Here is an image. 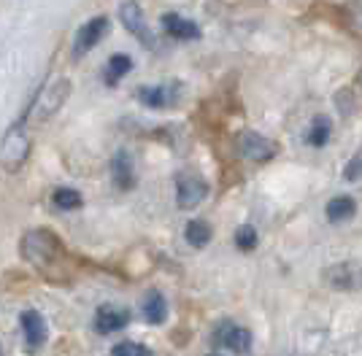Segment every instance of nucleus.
<instances>
[{"instance_id": "obj_10", "label": "nucleus", "mask_w": 362, "mask_h": 356, "mask_svg": "<svg viewBox=\"0 0 362 356\" xmlns=\"http://www.w3.org/2000/svg\"><path fill=\"white\" fill-rule=\"evenodd\" d=\"M322 275L338 292H354L362 286V267L354 262H338V265L327 267Z\"/></svg>"}, {"instance_id": "obj_16", "label": "nucleus", "mask_w": 362, "mask_h": 356, "mask_svg": "<svg viewBox=\"0 0 362 356\" xmlns=\"http://www.w3.org/2000/svg\"><path fill=\"white\" fill-rule=\"evenodd\" d=\"M325 213H327V222H332V224L349 222V219L357 213V203H354V197H349V194H338V197H332L330 203H327Z\"/></svg>"}, {"instance_id": "obj_1", "label": "nucleus", "mask_w": 362, "mask_h": 356, "mask_svg": "<svg viewBox=\"0 0 362 356\" xmlns=\"http://www.w3.org/2000/svg\"><path fill=\"white\" fill-rule=\"evenodd\" d=\"M19 254L25 262H30L35 267H46L62 254V243L52 230H30L19 243Z\"/></svg>"}, {"instance_id": "obj_6", "label": "nucleus", "mask_w": 362, "mask_h": 356, "mask_svg": "<svg viewBox=\"0 0 362 356\" xmlns=\"http://www.w3.org/2000/svg\"><path fill=\"white\" fill-rule=\"evenodd\" d=\"M108 30H111L108 16L100 14V16L87 19V22L78 28V32H76V38H74V57L78 59V57H84L87 52H92V49L108 35Z\"/></svg>"}, {"instance_id": "obj_9", "label": "nucleus", "mask_w": 362, "mask_h": 356, "mask_svg": "<svg viewBox=\"0 0 362 356\" xmlns=\"http://www.w3.org/2000/svg\"><path fill=\"white\" fill-rule=\"evenodd\" d=\"M214 340H216V345H225L227 351L238 356H246L252 351V332L246 326L233 324V321H222L219 329L214 332Z\"/></svg>"}, {"instance_id": "obj_21", "label": "nucleus", "mask_w": 362, "mask_h": 356, "mask_svg": "<svg viewBox=\"0 0 362 356\" xmlns=\"http://www.w3.org/2000/svg\"><path fill=\"white\" fill-rule=\"evenodd\" d=\"M257 243H259V235H257V230L252 224H241V227L235 230V246H238L241 251H255Z\"/></svg>"}, {"instance_id": "obj_15", "label": "nucleus", "mask_w": 362, "mask_h": 356, "mask_svg": "<svg viewBox=\"0 0 362 356\" xmlns=\"http://www.w3.org/2000/svg\"><path fill=\"white\" fill-rule=\"evenodd\" d=\"M141 313H144V319L149 321V324L160 326L168 321V299L163 297V292H157V289H151L149 295L144 297V302H141Z\"/></svg>"}, {"instance_id": "obj_18", "label": "nucleus", "mask_w": 362, "mask_h": 356, "mask_svg": "<svg viewBox=\"0 0 362 356\" xmlns=\"http://www.w3.org/2000/svg\"><path fill=\"white\" fill-rule=\"evenodd\" d=\"M211 224L203 222V219H192V222H187L184 227V237H187V243L192 246V249H206L209 243H211Z\"/></svg>"}, {"instance_id": "obj_14", "label": "nucleus", "mask_w": 362, "mask_h": 356, "mask_svg": "<svg viewBox=\"0 0 362 356\" xmlns=\"http://www.w3.org/2000/svg\"><path fill=\"white\" fill-rule=\"evenodd\" d=\"M19 324H22V332H25V343L28 348H41L46 343V321L38 311H25L19 316Z\"/></svg>"}, {"instance_id": "obj_8", "label": "nucleus", "mask_w": 362, "mask_h": 356, "mask_svg": "<svg viewBox=\"0 0 362 356\" xmlns=\"http://www.w3.org/2000/svg\"><path fill=\"white\" fill-rule=\"evenodd\" d=\"M179 95H181V84H179V81H165V84H149V87H141L136 92L138 103L146 105V108H154V111L170 108V105L179 100Z\"/></svg>"}, {"instance_id": "obj_26", "label": "nucleus", "mask_w": 362, "mask_h": 356, "mask_svg": "<svg viewBox=\"0 0 362 356\" xmlns=\"http://www.w3.org/2000/svg\"><path fill=\"white\" fill-rule=\"evenodd\" d=\"M360 84H362V73H360Z\"/></svg>"}, {"instance_id": "obj_2", "label": "nucleus", "mask_w": 362, "mask_h": 356, "mask_svg": "<svg viewBox=\"0 0 362 356\" xmlns=\"http://www.w3.org/2000/svg\"><path fill=\"white\" fill-rule=\"evenodd\" d=\"M173 184H176V203L181 210H195L209 197V181L195 170H179Z\"/></svg>"}, {"instance_id": "obj_24", "label": "nucleus", "mask_w": 362, "mask_h": 356, "mask_svg": "<svg viewBox=\"0 0 362 356\" xmlns=\"http://www.w3.org/2000/svg\"><path fill=\"white\" fill-rule=\"evenodd\" d=\"M344 181H362V146L354 151V157L344 167Z\"/></svg>"}, {"instance_id": "obj_5", "label": "nucleus", "mask_w": 362, "mask_h": 356, "mask_svg": "<svg viewBox=\"0 0 362 356\" xmlns=\"http://www.w3.org/2000/svg\"><path fill=\"white\" fill-rule=\"evenodd\" d=\"M235 146H238V154H241L243 160H249V162H268L279 151L276 141H271V138H265V135L259 133H252V130L238 133Z\"/></svg>"}, {"instance_id": "obj_22", "label": "nucleus", "mask_w": 362, "mask_h": 356, "mask_svg": "<svg viewBox=\"0 0 362 356\" xmlns=\"http://www.w3.org/2000/svg\"><path fill=\"white\" fill-rule=\"evenodd\" d=\"M344 16H346L349 30L362 38V0H349V6L344 8Z\"/></svg>"}, {"instance_id": "obj_19", "label": "nucleus", "mask_w": 362, "mask_h": 356, "mask_svg": "<svg viewBox=\"0 0 362 356\" xmlns=\"http://www.w3.org/2000/svg\"><path fill=\"white\" fill-rule=\"evenodd\" d=\"M330 135H332V121L325 117V114H319V117L311 119V127H308L305 141H308V146L322 148L327 141H330Z\"/></svg>"}, {"instance_id": "obj_11", "label": "nucleus", "mask_w": 362, "mask_h": 356, "mask_svg": "<svg viewBox=\"0 0 362 356\" xmlns=\"http://www.w3.org/2000/svg\"><path fill=\"white\" fill-rule=\"evenodd\" d=\"M111 181L119 192H127L136 186V162L130 157V151H117L114 160H111Z\"/></svg>"}, {"instance_id": "obj_12", "label": "nucleus", "mask_w": 362, "mask_h": 356, "mask_svg": "<svg viewBox=\"0 0 362 356\" xmlns=\"http://www.w3.org/2000/svg\"><path fill=\"white\" fill-rule=\"evenodd\" d=\"M130 321V311L122 308V305H100L95 313V329L100 335H111V332H119Z\"/></svg>"}, {"instance_id": "obj_25", "label": "nucleus", "mask_w": 362, "mask_h": 356, "mask_svg": "<svg viewBox=\"0 0 362 356\" xmlns=\"http://www.w3.org/2000/svg\"><path fill=\"white\" fill-rule=\"evenodd\" d=\"M209 356H222V354H209Z\"/></svg>"}, {"instance_id": "obj_23", "label": "nucleus", "mask_w": 362, "mask_h": 356, "mask_svg": "<svg viewBox=\"0 0 362 356\" xmlns=\"http://www.w3.org/2000/svg\"><path fill=\"white\" fill-rule=\"evenodd\" d=\"M111 356H151V351L144 345V343H133V340H124L117 343Z\"/></svg>"}, {"instance_id": "obj_17", "label": "nucleus", "mask_w": 362, "mask_h": 356, "mask_svg": "<svg viewBox=\"0 0 362 356\" xmlns=\"http://www.w3.org/2000/svg\"><path fill=\"white\" fill-rule=\"evenodd\" d=\"M130 71H133V59L127 57V54H111L108 65L103 68V81H106L108 87H117Z\"/></svg>"}, {"instance_id": "obj_7", "label": "nucleus", "mask_w": 362, "mask_h": 356, "mask_svg": "<svg viewBox=\"0 0 362 356\" xmlns=\"http://www.w3.org/2000/svg\"><path fill=\"white\" fill-rule=\"evenodd\" d=\"M68 95H71V81H68V78H57V81L46 84L44 92H41V97L30 105V111H35V119H38V121H44V119L52 117V114L68 100Z\"/></svg>"}, {"instance_id": "obj_13", "label": "nucleus", "mask_w": 362, "mask_h": 356, "mask_svg": "<svg viewBox=\"0 0 362 356\" xmlns=\"http://www.w3.org/2000/svg\"><path fill=\"white\" fill-rule=\"evenodd\" d=\"M163 30H165L170 38H176V41H197L203 35V30L197 28L192 19H187V16L181 14L163 16Z\"/></svg>"}, {"instance_id": "obj_20", "label": "nucleus", "mask_w": 362, "mask_h": 356, "mask_svg": "<svg viewBox=\"0 0 362 356\" xmlns=\"http://www.w3.org/2000/svg\"><path fill=\"white\" fill-rule=\"evenodd\" d=\"M52 206L68 213V210H78V208L84 206V200H81V194L76 192L74 186H60L52 194Z\"/></svg>"}, {"instance_id": "obj_4", "label": "nucleus", "mask_w": 362, "mask_h": 356, "mask_svg": "<svg viewBox=\"0 0 362 356\" xmlns=\"http://www.w3.org/2000/svg\"><path fill=\"white\" fill-rule=\"evenodd\" d=\"M119 19H122V28L127 30L141 46L151 49V46L157 44V41H154V32H151V28H149V22H146V16H144V11H141V6H138L136 0L122 3Z\"/></svg>"}, {"instance_id": "obj_3", "label": "nucleus", "mask_w": 362, "mask_h": 356, "mask_svg": "<svg viewBox=\"0 0 362 356\" xmlns=\"http://www.w3.org/2000/svg\"><path fill=\"white\" fill-rule=\"evenodd\" d=\"M28 154H30V138H28V133L16 124V127H11L8 133L3 135V141H0V165H3L8 173H14V170H19V167L25 165Z\"/></svg>"}]
</instances>
